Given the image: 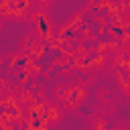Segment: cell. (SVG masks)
<instances>
[{
  "label": "cell",
  "instance_id": "6",
  "mask_svg": "<svg viewBox=\"0 0 130 130\" xmlns=\"http://www.w3.org/2000/svg\"><path fill=\"white\" fill-rule=\"evenodd\" d=\"M69 85H71V83H67V81L55 83V87H53V98H55L57 104H61V102L65 100V95H67V91H69Z\"/></svg>",
  "mask_w": 130,
  "mask_h": 130
},
{
  "label": "cell",
  "instance_id": "8",
  "mask_svg": "<svg viewBox=\"0 0 130 130\" xmlns=\"http://www.w3.org/2000/svg\"><path fill=\"white\" fill-rule=\"evenodd\" d=\"M0 124H2V130H20L16 124H10V122H4V120H0Z\"/></svg>",
  "mask_w": 130,
  "mask_h": 130
},
{
  "label": "cell",
  "instance_id": "7",
  "mask_svg": "<svg viewBox=\"0 0 130 130\" xmlns=\"http://www.w3.org/2000/svg\"><path fill=\"white\" fill-rule=\"evenodd\" d=\"M91 130H110L108 128V118L102 112L93 114V118H91Z\"/></svg>",
  "mask_w": 130,
  "mask_h": 130
},
{
  "label": "cell",
  "instance_id": "2",
  "mask_svg": "<svg viewBox=\"0 0 130 130\" xmlns=\"http://www.w3.org/2000/svg\"><path fill=\"white\" fill-rule=\"evenodd\" d=\"M18 51H22L24 55H28L30 61H37V59H41V57L45 55V41H43L35 30H30V32H26V35L20 39Z\"/></svg>",
  "mask_w": 130,
  "mask_h": 130
},
{
  "label": "cell",
  "instance_id": "5",
  "mask_svg": "<svg viewBox=\"0 0 130 130\" xmlns=\"http://www.w3.org/2000/svg\"><path fill=\"white\" fill-rule=\"evenodd\" d=\"M106 61H108L106 55H91V59L87 61V65H85L81 71H95V69H102V67L106 65Z\"/></svg>",
  "mask_w": 130,
  "mask_h": 130
},
{
  "label": "cell",
  "instance_id": "4",
  "mask_svg": "<svg viewBox=\"0 0 130 130\" xmlns=\"http://www.w3.org/2000/svg\"><path fill=\"white\" fill-rule=\"evenodd\" d=\"M45 120H47L49 130L55 128L57 124H61V120H63V106L57 104L55 100H53V102H47V108H45Z\"/></svg>",
  "mask_w": 130,
  "mask_h": 130
},
{
  "label": "cell",
  "instance_id": "9",
  "mask_svg": "<svg viewBox=\"0 0 130 130\" xmlns=\"http://www.w3.org/2000/svg\"><path fill=\"white\" fill-rule=\"evenodd\" d=\"M110 130H126V128H110Z\"/></svg>",
  "mask_w": 130,
  "mask_h": 130
},
{
  "label": "cell",
  "instance_id": "3",
  "mask_svg": "<svg viewBox=\"0 0 130 130\" xmlns=\"http://www.w3.org/2000/svg\"><path fill=\"white\" fill-rule=\"evenodd\" d=\"M87 100V85L83 83H71L69 85V91H67V95H65V100L61 102V106H63V110H77L83 102Z\"/></svg>",
  "mask_w": 130,
  "mask_h": 130
},
{
  "label": "cell",
  "instance_id": "1",
  "mask_svg": "<svg viewBox=\"0 0 130 130\" xmlns=\"http://www.w3.org/2000/svg\"><path fill=\"white\" fill-rule=\"evenodd\" d=\"M30 22H32L35 32H37L45 43H51V41L57 37V32H55V24H53L51 16H49L43 8H37V10L30 14Z\"/></svg>",
  "mask_w": 130,
  "mask_h": 130
}]
</instances>
